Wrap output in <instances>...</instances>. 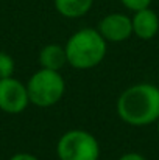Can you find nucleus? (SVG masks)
I'll return each instance as SVG.
<instances>
[{
	"mask_svg": "<svg viewBox=\"0 0 159 160\" xmlns=\"http://www.w3.org/2000/svg\"><path fill=\"white\" fill-rule=\"evenodd\" d=\"M94 0H53L55 9L67 19H78L86 16L92 8Z\"/></svg>",
	"mask_w": 159,
	"mask_h": 160,
	"instance_id": "9",
	"label": "nucleus"
},
{
	"mask_svg": "<svg viewBox=\"0 0 159 160\" xmlns=\"http://www.w3.org/2000/svg\"><path fill=\"white\" fill-rule=\"evenodd\" d=\"M30 103L38 107H52L62 98L66 92V81L59 72L39 68L27 82Z\"/></svg>",
	"mask_w": 159,
	"mask_h": 160,
	"instance_id": "3",
	"label": "nucleus"
},
{
	"mask_svg": "<svg viewBox=\"0 0 159 160\" xmlns=\"http://www.w3.org/2000/svg\"><path fill=\"white\" fill-rule=\"evenodd\" d=\"M156 124H158V135H159V120L156 121Z\"/></svg>",
	"mask_w": 159,
	"mask_h": 160,
	"instance_id": "14",
	"label": "nucleus"
},
{
	"mask_svg": "<svg viewBox=\"0 0 159 160\" xmlns=\"http://www.w3.org/2000/svg\"><path fill=\"white\" fill-rule=\"evenodd\" d=\"M67 64L78 70L97 67L106 56L108 42L97 28H81L66 42Z\"/></svg>",
	"mask_w": 159,
	"mask_h": 160,
	"instance_id": "2",
	"label": "nucleus"
},
{
	"mask_svg": "<svg viewBox=\"0 0 159 160\" xmlns=\"http://www.w3.org/2000/svg\"><path fill=\"white\" fill-rule=\"evenodd\" d=\"M39 64L41 68L59 72L67 64L66 47L61 44H47L39 52Z\"/></svg>",
	"mask_w": 159,
	"mask_h": 160,
	"instance_id": "8",
	"label": "nucleus"
},
{
	"mask_svg": "<svg viewBox=\"0 0 159 160\" xmlns=\"http://www.w3.org/2000/svg\"><path fill=\"white\" fill-rule=\"evenodd\" d=\"M9 160H39V159H38L36 156L30 154V152H17V154H14Z\"/></svg>",
	"mask_w": 159,
	"mask_h": 160,
	"instance_id": "12",
	"label": "nucleus"
},
{
	"mask_svg": "<svg viewBox=\"0 0 159 160\" xmlns=\"http://www.w3.org/2000/svg\"><path fill=\"white\" fill-rule=\"evenodd\" d=\"M133 34L142 41H150L159 33V16L151 8L139 9L131 17Z\"/></svg>",
	"mask_w": 159,
	"mask_h": 160,
	"instance_id": "7",
	"label": "nucleus"
},
{
	"mask_svg": "<svg viewBox=\"0 0 159 160\" xmlns=\"http://www.w3.org/2000/svg\"><path fill=\"white\" fill-rule=\"evenodd\" d=\"M119 118L134 128L150 126L159 120V87L151 82H137L126 87L117 98Z\"/></svg>",
	"mask_w": 159,
	"mask_h": 160,
	"instance_id": "1",
	"label": "nucleus"
},
{
	"mask_svg": "<svg viewBox=\"0 0 159 160\" xmlns=\"http://www.w3.org/2000/svg\"><path fill=\"white\" fill-rule=\"evenodd\" d=\"M30 104L27 84L20 82L16 78L0 79V110L5 113L17 115L22 113Z\"/></svg>",
	"mask_w": 159,
	"mask_h": 160,
	"instance_id": "5",
	"label": "nucleus"
},
{
	"mask_svg": "<svg viewBox=\"0 0 159 160\" xmlns=\"http://www.w3.org/2000/svg\"><path fill=\"white\" fill-rule=\"evenodd\" d=\"M122 5L128 9H131L133 12L139 11V9H145V8H150L151 2L153 0H120Z\"/></svg>",
	"mask_w": 159,
	"mask_h": 160,
	"instance_id": "11",
	"label": "nucleus"
},
{
	"mask_svg": "<svg viewBox=\"0 0 159 160\" xmlns=\"http://www.w3.org/2000/svg\"><path fill=\"white\" fill-rule=\"evenodd\" d=\"M119 160H147V159L142 154H139V152H126V154L120 156Z\"/></svg>",
	"mask_w": 159,
	"mask_h": 160,
	"instance_id": "13",
	"label": "nucleus"
},
{
	"mask_svg": "<svg viewBox=\"0 0 159 160\" xmlns=\"http://www.w3.org/2000/svg\"><path fill=\"white\" fill-rule=\"evenodd\" d=\"M14 68H16V64H14L13 56L5 52H0V79L11 78L14 73Z\"/></svg>",
	"mask_w": 159,
	"mask_h": 160,
	"instance_id": "10",
	"label": "nucleus"
},
{
	"mask_svg": "<svg viewBox=\"0 0 159 160\" xmlns=\"http://www.w3.org/2000/svg\"><path fill=\"white\" fill-rule=\"evenodd\" d=\"M97 30L106 42H123L133 36L131 17L122 12H111L100 20Z\"/></svg>",
	"mask_w": 159,
	"mask_h": 160,
	"instance_id": "6",
	"label": "nucleus"
},
{
	"mask_svg": "<svg viewBox=\"0 0 159 160\" xmlns=\"http://www.w3.org/2000/svg\"><path fill=\"white\" fill-rule=\"evenodd\" d=\"M56 156L59 160H98L100 143L84 129H70L59 137Z\"/></svg>",
	"mask_w": 159,
	"mask_h": 160,
	"instance_id": "4",
	"label": "nucleus"
}]
</instances>
